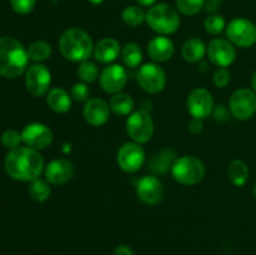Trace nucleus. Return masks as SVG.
Listing matches in <instances>:
<instances>
[{"label": "nucleus", "mask_w": 256, "mask_h": 255, "mask_svg": "<svg viewBox=\"0 0 256 255\" xmlns=\"http://www.w3.org/2000/svg\"><path fill=\"white\" fill-rule=\"evenodd\" d=\"M8 175L18 182H32L39 179L44 172V159L39 150L29 146L12 149L8 152L4 162Z\"/></svg>", "instance_id": "f257e3e1"}, {"label": "nucleus", "mask_w": 256, "mask_h": 255, "mask_svg": "<svg viewBox=\"0 0 256 255\" xmlns=\"http://www.w3.org/2000/svg\"><path fill=\"white\" fill-rule=\"evenodd\" d=\"M28 49L12 36H0V75L15 79L26 72Z\"/></svg>", "instance_id": "f03ea898"}, {"label": "nucleus", "mask_w": 256, "mask_h": 255, "mask_svg": "<svg viewBox=\"0 0 256 255\" xmlns=\"http://www.w3.org/2000/svg\"><path fill=\"white\" fill-rule=\"evenodd\" d=\"M59 50L62 56L72 62H82L89 60L94 52L92 36L80 28H70L65 30L59 39Z\"/></svg>", "instance_id": "7ed1b4c3"}, {"label": "nucleus", "mask_w": 256, "mask_h": 255, "mask_svg": "<svg viewBox=\"0 0 256 255\" xmlns=\"http://www.w3.org/2000/svg\"><path fill=\"white\" fill-rule=\"evenodd\" d=\"M146 22L159 35H170L179 29L180 16L175 8L168 4H156L146 12Z\"/></svg>", "instance_id": "20e7f679"}, {"label": "nucleus", "mask_w": 256, "mask_h": 255, "mask_svg": "<svg viewBox=\"0 0 256 255\" xmlns=\"http://www.w3.org/2000/svg\"><path fill=\"white\" fill-rule=\"evenodd\" d=\"M170 172L179 184L196 185L204 179L205 165L194 155H182L175 160Z\"/></svg>", "instance_id": "39448f33"}, {"label": "nucleus", "mask_w": 256, "mask_h": 255, "mask_svg": "<svg viewBox=\"0 0 256 255\" xmlns=\"http://www.w3.org/2000/svg\"><path fill=\"white\" fill-rule=\"evenodd\" d=\"M126 132L138 144L148 142L154 134V122L145 110L132 112L126 120Z\"/></svg>", "instance_id": "423d86ee"}, {"label": "nucleus", "mask_w": 256, "mask_h": 255, "mask_svg": "<svg viewBox=\"0 0 256 255\" xmlns=\"http://www.w3.org/2000/svg\"><path fill=\"white\" fill-rule=\"evenodd\" d=\"M139 86L149 94H159L166 85V74L156 62H146L136 74Z\"/></svg>", "instance_id": "0eeeda50"}, {"label": "nucleus", "mask_w": 256, "mask_h": 255, "mask_svg": "<svg viewBox=\"0 0 256 255\" xmlns=\"http://www.w3.org/2000/svg\"><path fill=\"white\" fill-rule=\"evenodd\" d=\"M229 110L238 120H248L256 112V94L254 90L242 88L232 92L229 102Z\"/></svg>", "instance_id": "6e6552de"}, {"label": "nucleus", "mask_w": 256, "mask_h": 255, "mask_svg": "<svg viewBox=\"0 0 256 255\" xmlns=\"http://www.w3.org/2000/svg\"><path fill=\"white\" fill-rule=\"evenodd\" d=\"M52 84V72L45 65L35 62L25 72V86L32 96H44L49 92Z\"/></svg>", "instance_id": "1a4fd4ad"}, {"label": "nucleus", "mask_w": 256, "mask_h": 255, "mask_svg": "<svg viewBox=\"0 0 256 255\" xmlns=\"http://www.w3.org/2000/svg\"><path fill=\"white\" fill-rule=\"evenodd\" d=\"M226 36L239 48H250L256 42V25L245 18H235L228 24Z\"/></svg>", "instance_id": "9d476101"}, {"label": "nucleus", "mask_w": 256, "mask_h": 255, "mask_svg": "<svg viewBox=\"0 0 256 255\" xmlns=\"http://www.w3.org/2000/svg\"><path fill=\"white\" fill-rule=\"evenodd\" d=\"M188 112L195 119L204 120L214 112V99L212 92L205 88H195L188 96Z\"/></svg>", "instance_id": "9b49d317"}, {"label": "nucleus", "mask_w": 256, "mask_h": 255, "mask_svg": "<svg viewBox=\"0 0 256 255\" xmlns=\"http://www.w3.org/2000/svg\"><path fill=\"white\" fill-rule=\"evenodd\" d=\"M118 164L125 172H136L145 162V152L138 142H125L118 152Z\"/></svg>", "instance_id": "f8f14e48"}, {"label": "nucleus", "mask_w": 256, "mask_h": 255, "mask_svg": "<svg viewBox=\"0 0 256 255\" xmlns=\"http://www.w3.org/2000/svg\"><path fill=\"white\" fill-rule=\"evenodd\" d=\"M206 54L212 64L216 68H228L236 59V49L232 42L226 39H212L209 42Z\"/></svg>", "instance_id": "ddd939ff"}, {"label": "nucleus", "mask_w": 256, "mask_h": 255, "mask_svg": "<svg viewBox=\"0 0 256 255\" xmlns=\"http://www.w3.org/2000/svg\"><path fill=\"white\" fill-rule=\"evenodd\" d=\"M99 82L102 89L108 94H118L128 82V72L122 65L112 64L104 68L100 72Z\"/></svg>", "instance_id": "4468645a"}, {"label": "nucleus", "mask_w": 256, "mask_h": 255, "mask_svg": "<svg viewBox=\"0 0 256 255\" xmlns=\"http://www.w3.org/2000/svg\"><path fill=\"white\" fill-rule=\"evenodd\" d=\"M22 142L26 146L35 150H42L52 142V132L42 122H30L22 132Z\"/></svg>", "instance_id": "2eb2a0df"}, {"label": "nucleus", "mask_w": 256, "mask_h": 255, "mask_svg": "<svg viewBox=\"0 0 256 255\" xmlns=\"http://www.w3.org/2000/svg\"><path fill=\"white\" fill-rule=\"evenodd\" d=\"M136 195L145 204L155 205L164 198V185L155 175H146L138 182Z\"/></svg>", "instance_id": "dca6fc26"}, {"label": "nucleus", "mask_w": 256, "mask_h": 255, "mask_svg": "<svg viewBox=\"0 0 256 255\" xmlns=\"http://www.w3.org/2000/svg\"><path fill=\"white\" fill-rule=\"evenodd\" d=\"M74 165L66 159H54L45 166V180L52 185H62L74 175Z\"/></svg>", "instance_id": "f3484780"}, {"label": "nucleus", "mask_w": 256, "mask_h": 255, "mask_svg": "<svg viewBox=\"0 0 256 255\" xmlns=\"http://www.w3.org/2000/svg\"><path fill=\"white\" fill-rule=\"evenodd\" d=\"M82 116L92 126H102L109 120L110 106L100 98H92L85 102Z\"/></svg>", "instance_id": "a211bd4d"}, {"label": "nucleus", "mask_w": 256, "mask_h": 255, "mask_svg": "<svg viewBox=\"0 0 256 255\" xmlns=\"http://www.w3.org/2000/svg\"><path fill=\"white\" fill-rule=\"evenodd\" d=\"M148 54L154 62H168L174 54V42L166 35H158L148 44Z\"/></svg>", "instance_id": "6ab92c4d"}, {"label": "nucleus", "mask_w": 256, "mask_h": 255, "mask_svg": "<svg viewBox=\"0 0 256 255\" xmlns=\"http://www.w3.org/2000/svg\"><path fill=\"white\" fill-rule=\"evenodd\" d=\"M122 54V46L114 38H104L94 45L95 60L102 64H110Z\"/></svg>", "instance_id": "aec40b11"}, {"label": "nucleus", "mask_w": 256, "mask_h": 255, "mask_svg": "<svg viewBox=\"0 0 256 255\" xmlns=\"http://www.w3.org/2000/svg\"><path fill=\"white\" fill-rule=\"evenodd\" d=\"M176 159L178 155L174 149L164 148L150 158L148 166H149L150 172H152L154 174H166L169 170H172Z\"/></svg>", "instance_id": "412c9836"}, {"label": "nucleus", "mask_w": 256, "mask_h": 255, "mask_svg": "<svg viewBox=\"0 0 256 255\" xmlns=\"http://www.w3.org/2000/svg\"><path fill=\"white\" fill-rule=\"evenodd\" d=\"M46 102L52 112L64 114L72 108V95L62 88H54L46 94Z\"/></svg>", "instance_id": "4be33fe9"}, {"label": "nucleus", "mask_w": 256, "mask_h": 255, "mask_svg": "<svg viewBox=\"0 0 256 255\" xmlns=\"http://www.w3.org/2000/svg\"><path fill=\"white\" fill-rule=\"evenodd\" d=\"M208 46L204 44L202 39L199 38H192L186 40L185 44L182 45V55L185 62H198L205 56L206 54Z\"/></svg>", "instance_id": "5701e85b"}, {"label": "nucleus", "mask_w": 256, "mask_h": 255, "mask_svg": "<svg viewBox=\"0 0 256 255\" xmlns=\"http://www.w3.org/2000/svg\"><path fill=\"white\" fill-rule=\"evenodd\" d=\"M228 178L236 186H242L249 179V168L246 162L240 159H234L228 166Z\"/></svg>", "instance_id": "b1692460"}, {"label": "nucleus", "mask_w": 256, "mask_h": 255, "mask_svg": "<svg viewBox=\"0 0 256 255\" xmlns=\"http://www.w3.org/2000/svg\"><path fill=\"white\" fill-rule=\"evenodd\" d=\"M109 106L112 112H114L118 115H130L134 110L135 102L132 98L126 92H118L114 94L110 99Z\"/></svg>", "instance_id": "393cba45"}, {"label": "nucleus", "mask_w": 256, "mask_h": 255, "mask_svg": "<svg viewBox=\"0 0 256 255\" xmlns=\"http://www.w3.org/2000/svg\"><path fill=\"white\" fill-rule=\"evenodd\" d=\"M122 59L130 69L139 66L142 60V52L136 42H126L122 49Z\"/></svg>", "instance_id": "a878e982"}, {"label": "nucleus", "mask_w": 256, "mask_h": 255, "mask_svg": "<svg viewBox=\"0 0 256 255\" xmlns=\"http://www.w3.org/2000/svg\"><path fill=\"white\" fill-rule=\"evenodd\" d=\"M28 55H29V60L34 62H45L52 55V46H50L49 42H44V40H38V42H32L29 45Z\"/></svg>", "instance_id": "bb28decb"}, {"label": "nucleus", "mask_w": 256, "mask_h": 255, "mask_svg": "<svg viewBox=\"0 0 256 255\" xmlns=\"http://www.w3.org/2000/svg\"><path fill=\"white\" fill-rule=\"evenodd\" d=\"M122 19L129 26L136 28L146 20V12L138 5H130L122 10Z\"/></svg>", "instance_id": "cd10ccee"}, {"label": "nucleus", "mask_w": 256, "mask_h": 255, "mask_svg": "<svg viewBox=\"0 0 256 255\" xmlns=\"http://www.w3.org/2000/svg\"><path fill=\"white\" fill-rule=\"evenodd\" d=\"M30 182H32V184H30L29 186V194L30 196H32V199L38 202H46L50 198V194H52L49 182H48L46 180L42 179H35Z\"/></svg>", "instance_id": "c85d7f7f"}, {"label": "nucleus", "mask_w": 256, "mask_h": 255, "mask_svg": "<svg viewBox=\"0 0 256 255\" xmlns=\"http://www.w3.org/2000/svg\"><path fill=\"white\" fill-rule=\"evenodd\" d=\"M78 76L82 82H96L99 75V69H98L96 64L90 60H85V62H80L79 68H78Z\"/></svg>", "instance_id": "c756f323"}, {"label": "nucleus", "mask_w": 256, "mask_h": 255, "mask_svg": "<svg viewBox=\"0 0 256 255\" xmlns=\"http://www.w3.org/2000/svg\"><path fill=\"white\" fill-rule=\"evenodd\" d=\"M205 0H176V10L184 15H196L204 9Z\"/></svg>", "instance_id": "7c9ffc66"}, {"label": "nucleus", "mask_w": 256, "mask_h": 255, "mask_svg": "<svg viewBox=\"0 0 256 255\" xmlns=\"http://www.w3.org/2000/svg\"><path fill=\"white\" fill-rule=\"evenodd\" d=\"M225 26H226V22H225L224 16L219 14L209 15L204 22L205 32L212 35L220 34L225 29Z\"/></svg>", "instance_id": "2f4dec72"}, {"label": "nucleus", "mask_w": 256, "mask_h": 255, "mask_svg": "<svg viewBox=\"0 0 256 255\" xmlns=\"http://www.w3.org/2000/svg\"><path fill=\"white\" fill-rule=\"evenodd\" d=\"M22 142V134L18 132L16 130L9 129L6 130V132H2V144L10 150L19 148L20 142Z\"/></svg>", "instance_id": "473e14b6"}, {"label": "nucleus", "mask_w": 256, "mask_h": 255, "mask_svg": "<svg viewBox=\"0 0 256 255\" xmlns=\"http://www.w3.org/2000/svg\"><path fill=\"white\" fill-rule=\"evenodd\" d=\"M70 95L75 102H86L90 96V90L86 82H76V84L72 85V88L70 89Z\"/></svg>", "instance_id": "72a5a7b5"}, {"label": "nucleus", "mask_w": 256, "mask_h": 255, "mask_svg": "<svg viewBox=\"0 0 256 255\" xmlns=\"http://www.w3.org/2000/svg\"><path fill=\"white\" fill-rule=\"evenodd\" d=\"M10 5L15 12L25 15L34 10L36 0H10Z\"/></svg>", "instance_id": "f704fd0d"}, {"label": "nucleus", "mask_w": 256, "mask_h": 255, "mask_svg": "<svg viewBox=\"0 0 256 255\" xmlns=\"http://www.w3.org/2000/svg\"><path fill=\"white\" fill-rule=\"evenodd\" d=\"M212 82L214 85L219 89H224L230 82V72L226 68H218L212 75Z\"/></svg>", "instance_id": "c9c22d12"}, {"label": "nucleus", "mask_w": 256, "mask_h": 255, "mask_svg": "<svg viewBox=\"0 0 256 255\" xmlns=\"http://www.w3.org/2000/svg\"><path fill=\"white\" fill-rule=\"evenodd\" d=\"M222 2L224 0H205L204 10L206 12H210V14H215L220 9Z\"/></svg>", "instance_id": "e433bc0d"}, {"label": "nucleus", "mask_w": 256, "mask_h": 255, "mask_svg": "<svg viewBox=\"0 0 256 255\" xmlns=\"http://www.w3.org/2000/svg\"><path fill=\"white\" fill-rule=\"evenodd\" d=\"M202 128H204L202 120L195 119V118H192L189 122V124H188V129H189L192 134H199V132H202Z\"/></svg>", "instance_id": "4c0bfd02"}, {"label": "nucleus", "mask_w": 256, "mask_h": 255, "mask_svg": "<svg viewBox=\"0 0 256 255\" xmlns=\"http://www.w3.org/2000/svg\"><path fill=\"white\" fill-rule=\"evenodd\" d=\"M212 115H214L215 120H220V122H222V120H226L228 118V110L224 106V105H218L216 108H214V112H212Z\"/></svg>", "instance_id": "58836bf2"}, {"label": "nucleus", "mask_w": 256, "mask_h": 255, "mask_svg": "<svg viewBox=\"0 0 256 255\" xmlns=\"http://www.w3.org/2000/svg\"><path fill=\"white\" fill-rule=\"evenodd\" d=\"M114 255H134V252H132V248L128 246V245H119V246H116V249H115Z\"/></svg>", "instance_id": "ea45409f"}, {"label": "nucleus", "mask_w": 256, "mask_h": 255, "mask_svg": "<svg viewBox=\"0 0 256 255\" xmlns=\"http://www.w3.org/2000/svg\"><path fill=\"white\" fill-rule=\"evenodd\" d=\"M136 2H139V5H142V6H152L156 2V0H136Z\"/></svg>", "instance_id": "a19ab883"}, {"label": "nucleus", "mask_w": 256, "mask_h": 255, "mask_svg": "<svg viewBox=\"0 0 256 255\" xmlns=\"http://www.w3.org/2000/svg\"><path fill=\"white\" fill-rule=\"evenodd\" d=\"M252 90H254L256 94V72H254V75H252Z\"/></svg>", "instance_id": "79ce46f5"}, {"label": "nucleus", "mask_w": 256, "mask_h": 255, "mask_svg": "<svg viewBox=\"0 0 256 255\" xmlns=\"http://www.w3.org/2000/svg\"><path fill=\"white\" fill-rule=\"evenodd\" d=\"M89 2L94 5H100L102 2H104V0H89Z\"/></svg>", "instance_id": "37998d69"}, {"label": "nucleus", "mask_w": 256, "mask_h": 255, "mask_svg": "<svg viewBox=\"0 0 256 255\" xmlns=\"http://www.w3.org/2000/svg\"><path fill=\"white\" fill-rule=\"evenodd\" d=\"M252 194H254V198L256 199V184L254 185V189H252Z\"/></svg>", "instance_id": "c03bdc74"}]
</instances>
